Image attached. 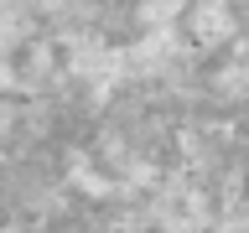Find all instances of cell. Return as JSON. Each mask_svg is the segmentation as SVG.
<instances>
[{
  "instance_id": "6da1fadb",
  "label": "cell",
  "mask_w": 249,
  "mask_h": 233,
  "mask_svg": "<svg viewBox=\"0 0 249 233\" xmlns=\"http://www.w3.org/2000/svg\"><path fill=\"white\" fill-rule=\"evenodd\" d=\"M182 21H187V36H192L197 47H223L233 36V26H239L229 0H187Z\"/></svg>"
}]
</instances>
